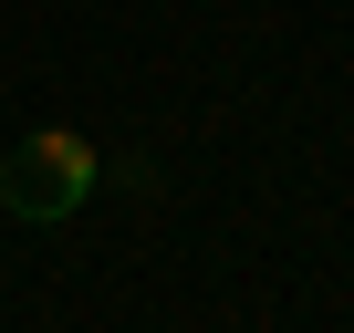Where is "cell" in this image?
Wrapping results in <instances>:
<instances>
[{
    "instance_id": "6da1fadb",
    "label": "cell",
    "mask_w": 354,
    "mask_h": 333,
    "mask_svg": "<svg viewBox=\"0 0 354 333\" xmlns=\"http://www.w3.org/2000/svg\"><path fill=\"white\" fill-rule=\"evenodd\" d=\"M94 188H104V156H94V135H73V125H42V135H21L11 156H0V209H11L21 229L73 219Z\"/></svg>"
}]
</instances>
